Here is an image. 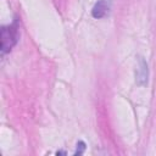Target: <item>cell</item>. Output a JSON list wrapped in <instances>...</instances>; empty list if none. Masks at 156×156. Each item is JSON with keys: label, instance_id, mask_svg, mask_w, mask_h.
<instances>
[{"label": "cell", "instance_id": "1", "mask_svg": "<svg viewBox=\"0 0 156 156\" xmlns=\"http://www.w3.org/2000/svg\"><path fill=\"white\" fill-rule=\"evenodd\" d=\"M18 39V30L16 24L5 26L1 28V51L2 54L10 51L13 45L17 43Z\"/></svg>", "mask_w": 156, "mask_h": 156}, {"label": "cell", "instance_id": "2", "mask_svg": "<svg viewBox=\"0 0 156 156\" xmlns=\"http://www.w3.org/2000/svg\"><path fill=\"white\" fill-rule=\"evenodd\" d=\"M106 12H107V5H106L102 0H101V1H99V2L95 5V7L93 9V16H94V17H96V18L102 17Z\"/></svg>", "mask_w": 156, "mask_h": 156}]
</instances>
